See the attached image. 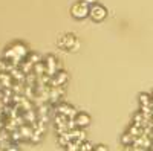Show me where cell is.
Masks as SVG:
<instances>
[{
  "label": "cell",
  "instance_id": "obj_5",
  "mask_svg": "<svg viewBox=\"0 0 153 151\" xmlns=\"http://www.w3.org/2000/svg\"><path fill=\"white\" fill-rule=\"evenodd\" d=\"M57 113H60V115H63V116H66L68 119H75V116H76V111L71 104H66V102H63V104H60L58 107H57Z\"/></svg>",
  "mask_w": 153,
  "mask_h": 151
},
{
  "label": "cell",
  "instance_id": "obj_7",
  "mask_svg": "<svg viewBox=\"0 0 153 151\" xmlns=\"http://www.w3.org/2000/svg\"><path fill=\"white\" fill-rule=\"evenodd\" d=\"M63 95H65V87H51V92H49V104L54 105L55 102H58Z\"/></svg>",
  "mask_w": 153,
  "mask_h": 151
},
{
  "label": "cell",
  "instance_id": "obj_1",
  "mask_svg": "<svg viewBox=\"0 0 153 151\" xmlns=\"http://www.w3.org/2000/svg\"><path fill=\"white\" fill-rule=\"evenodd\" d=\"M58 46L60 49H66V50H76L78 49V40L76 37L72 34H66L63 35L61 38L58 40Z\"/></svg>",
  "mask_w": 153,
  "mask_h": 151
},
{
  "label": "cell",
  "instance_id": "obj_11",
  "mask_svg": "<svg viewBox=\"0 0 153 151\" xmlns=\"http://www.w3.org/2000/svg\"><path fill=\"white\" fill-rule=\"evenodd\" d=\"M34 73L37 75V77H42V75L46 73V66H45V63H43V61L37 63V64L34 66Z\"/></svg>",
  "mask_w": 153,
  "mask_h": 151
},
{
  "label": "cell",
  "instance_id": "obj_16",
  "mask_svg": "<svg viewBox=\"0 0 153 151\" xmlns=\"http://www.w3.org/2000/svg\"><path fill=\"white\" fill-rule=\"evenodd\" d=\"M94 151H107V147H104V145H97V147L94 148Z\"/></svg>",
  "mask_w": 153,
  "mask_h": 151
},
{
  "label": "cell",
  "instance_id": "obj_2",
  "mask_svg": "<svg viewBox=\"0 0 153 151\" xmlns=\"http://www.w3.org/2000/svg\"><path fill=\"white\" fill-rule=\"evenodd\" d=\"M89 12H91V6H87V5L83 3V2L75 3V5L71 8V14H72V17L76 18V20L86 18V17L89 15Z\"/></svg>",
  "mask_w": 153,
  "mask_h": 151
},
{
  "label": "cell",
  "instance_id": "obj_14",
  "mask_svg": "<svg viewBox=\"0 0 153 151\" xmlns=\"http://www.w3.org/2000/svg\"><path fill=\"white\" fill-rule=\"evenodd\" d=\"M80 150H81V151H94L92 145L89 144V142H83V144H81V147H80Z\"/></svg>",
  "mask_w": 153,
  "mask_h": 151
},
{
  "label": "cell",
  "instance_id": "obj_18",
  "mask_svg": "<svg viewBox=\"0 0 153 151\" xmlns=\"http://www.w3.org/2000/svg\"><path fill=\"white\" fill-rule=\"evenodd\" d=\"M3 90H5V87H3V85H2V82H0V93H2V92H3Z\"/></svg>",
  "mask_w": 153,
  "mask_h": 151
},
{
  "label": "cell",
  "instance_id": "obj_8",
  "mask_svg": "<svg viewBox=\"0 0 153 151\" xmlns=\"http://www.w3.org/2000/svg\"><path fill=\"white\" fill-rule=\"evenodd\" d=\"M75 124H76V128H83V127H87L89 124H91V118H89V115H86V113L80 111V113H76V116H75Z\"/></svg>",
  "mask_w": 153,
  "mask_h": 151
},
{
  "label": "cell",
  "instance_id": "obj_17",
  "mask_svg": "<svg viewBox=\"0 0 153 151\" xmlns=\"http://www.w3.org/2000/svg\"><path fill=\"white\" fill-rule=\"evenodd\" d=\"M124 151H135V148L132 145H127V147H124Z\"/></svg>",
  "mask_w": 153,
  "mask_h": 151
},
{
  "label": "cell",
  "instance_id": "obj_19",
  "mask_svg": "<svg viewBox=\"0 0 153 151\" xmlns=\"http://www.w3.org/2000/svg\"><path fill=\"white\" fill-rule=\"evenodd\" d=\"M150 96H152V104H153V90H152V95Z\"/></svg>",
  "mask_w": 153,
  "mask_h": 151
},
{
  "label": "cell",
  "instance_id": "obj_15",
  "mask_svg": "<svg viewBox=\"0 0 153 151\" xmlns=\"http://www.w3.org/2000/svg\"><path fill=\"white\" fill-rule=\"evenodd\" d=\"M80 2L86 3L87 6H94V5H97V2H98V0H80Z\"/></svg>",
  "mask_w": 153,
  "mask_h": 151
},
{
  "label": "cell",
  "instance_id": "obj_13",
  "mask_svg": "<svg viewBox=\"0 0 153 151\" xmlns=\"http://www.w3.org/2000/svg\"><path fill=\"white\" fill-rule=\"evenodd\" d=\"M28 60L32 63V64L35 66L37 64V63H40L42 61V58H40V55H38V54H35V52H32V54H29L28 55Z\"/></svg>",
  "mask_w": 153,
  "mask_h": 151
},
{
  "label": "cell",
  "instance_id": "obj_3",
  "mask_svg": "<svg viewBox=\"0 0 153 151\" xmlns=\"http://www.w3.org/2000/svg\"><path fill=\"white\" fill-rule=\"evenodd\" d=\"M107 15V11L104 6H101V5H94L91 6V12H89V17H91L94 21H103Z\"/></svg>",
  "mask_w": 153,
  "mask_h": 151
},
{
  "label": "cell",
  "instance_id": "obj_6",
  "mask_svg": "<svg viewBox=\"0 0 153 151\" xmlns=\"http://www.w3.org/2000/svg\"><path fill=\"white\" fill-rule=\"evenodd\" d=\"M45 66H46V73L49 77H54V75L58 72L57 70V58L54 55H46V58L43 60Z\"/></svg>",
  "mask_w": 153,
  "mask_h": 151
},
{
  "label": "cell",
  "instance_id": "obj_4",
  "mask_svg": "<svg viewBox=\"0 0 153 151\" xmlns=\"http://www.w3.org/2000/svg\"><path fill=\"white\" fill-rule=\"evenodd\" d=\"M68 72H65V70H58L54 77H52V80H51V84H49V87H65V84L68 82Z\"/></svg>",
  "mask_w": 153,
  "mask_h": 151
},
{
  "label": "cell",
  "instance_id": "obj_9",
  "mask_svg": "<svg viewBox=\"0 0 153 151\" xmlns=\"http://www.w3.org/2000/svg\"><path fill=\"white\" fill-rule=\"evenodd\" d=\"M0 82L5 89H12V85H14V78H12V75L9 72H2L0 73Z\"/></svg>",
  "mask_w": 153,
  "mask_h": 151
},
{
  "label": "cell",
  "instance_id": "obj_10",
  "mask_svg": "<svg viewBox=\"0 0 153 151\" xmlns=\"http://www.w3.org/2000/svg\"><path fill=\"white\" fill-rule=\"evenodd\" d=\"M139 105H141V110H147V108H153L152 104V96L147 93H141L139 95Z\"/></svg>",
  "mask_w": 153,
  "mask_h": 151
},
{
  "label": "cell",
  "instance_id": "obj_12",
  "mask_svg": "<svg viewBox=\"0 0 153 151\" xmlns=\"http://www.w3.org/2000/svg\"><path fill=\"white\" fill-rule=\"evenodd\" d=\"M121 142L127 147V145H132L133 142H135V137L132 136V134H129V133H124L123 134V137H121Z\"/></svg>",
  "mask_w": 153,
  "mask_h": 151
}]
</instances>
